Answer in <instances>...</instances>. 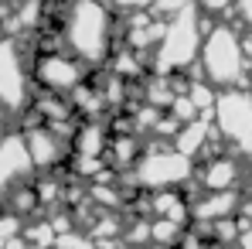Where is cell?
<instances>
[{"instance_id": "obj_1", "label": "cell", "mask_w": 252, "mask_h": 249, "mask_svg": "<svg viewBox=\"0 0 252 249\" xmlns=\"http://www.w3.org/2000/svg\"><path fill=\"white\" fill-rule=\"evenodd\" d=\"M113 7L106 0H68L62 14V38L85 65H102L113 55Z\"/></svg>"}, {"instance_id": "obj_2", "label": "cell", "mask_w": 252, "mask_h": 249, "mask_svg": "<svg viewBox=\"0 0 252 249\" xmlns=\"http://www.w3.org/2000/svg\"><path fill=\"white\" fill-rule=\"evenodd\" d=\"M201 14L205 10L194 0L184 10H177L174 17H167L164 38L150 58L154 75H177V72L191 69L194 58H201V44H205V31H208V28H201Z\"/></svg>"}, {"instance_id": "obj_3", "label": "cell", "mask_w": 252, "mask_h": 249, "mask_svg": "<svg viewBox=\"0 0 252 249\" xmlns=\"http://www.w3.org/2000/svg\"><path fill=\"white\" fill-rule=\"evenodd\" d=\"M198 62H201V75L215 89L246 85V72L252 65L246 48H242V35L232 24H211L205 31V44H201Z\"/></svg>"}, {"instance_id": "obj_4", "label": "cell", "mask_w": 252, "mask_h": 249, "mask_svg": "<svg viewBox=\"0 0 252 249\" xmlns=\"http://www.w3.org/2000/svg\"><path fill=\"white\" fill-rule=\"evenodd\" d=\"M194 178V161L174 147H157V150H147L136 167H133V181L136 188H147V191H164V188H181Z\"/></svg>"}, {"instance_id": "obj_5", "label": "cell", "mask_w": 252, "mask_h": 249, "mask_svg": "<svg viewBox=\"0 0 252 249\" xmlns=\"http://www.w3.org/2000/svg\"><path fill=\"white\" fill-rule=\"evenodd\" d=\"M211 123L221 133V140H228L232 147L252 150V92L242 89V85L218 89Z\"/></svg>"}, {"instance_id": "obj_6", "label": "cell", "mask_w": 252, "mask_h": 249, "mask_svg": "<svg viewBox=\"0 0 252 249\" xmlns=\"http://www.w3.org/2000/svg\"><path fill=\"white\" fill-rule=\"evenodd\" d=\"M31 75L44 92L72 96L82 82H89V65L72 51H38L34 65H31Z\"/></svg>"}, {"instance_id": "obj_7", "label": "cell", "mask_w": 252, "mask_h": 249, "mask_svg": "<svg viewBox=\"0 0 252 249\" xmlns=\"http://www.w3.org/2000/svg\"><path fill=\"white\" fill-rule=\"evenodd\" d=\"M0 106L10 113L28 106V69L14 38H0Z\"/></svg>"}, {"instance_id": "obj_8", "label": "cell", "mask_w": 252, "mask_h": 249, "mask_svg": "<svg viewBox=\"0 0 252 249\" xmlns=\"http://www.w3.org/2000/svg\"><path fill=\"white\" fill-rule=\"evenodd\" d=\"M34 171V161L28 154L24 133H7L0 143V195H10L17 184H24Z\"/></svg>"}, {"instance_id": "obj_9", "label": "cell", "mask_w": 252, "mask_h": 249, "mask_svg": "<svg viewBox=\"0 0 252 249\" xmlns=\"http://www.w3.org/2000/svg\"><path fill=\"white\" fill-rule=\"evenodd\" d=\"M24 143H28V154L38 171H55V167L65 161V143H72L68 137H58L51 126H31L24 130Z\"/></svg>"}, {"instance_id": "obj_10", "label": "cell", "mask_w": 252, "mask_h": 249, "mask_svg": "<svg viewBox=\"0 0 252 249\" xmlns=\"http://www.w3.org/2000/svg\"><path fill=\"white\" fill-rule=\"evenodd\" d=\"M201 184L205 191H235L239 178H242V167L235 157H225V154H211L208 161L201 164Z\"/></svg>"}, {"instance_id": "obj_11", "label": "cell", "mask_w": 252, "mask_h": 249, "mask_svg": "<svg viewBox=\"0 0 252 249\" xmlns=\"http://www.w3.org/2000/svg\"><path fill=\"white\" fill-rule=\"evenodd\" d=\"M150 218H170V222L188 225L191 222V198L181 195L177 188L150 191Z\"/></svg>"}, {"instance_id": "obj_12", "label": "cell", "mask_w": 252, "mask_h": 249, "mask_svg": "<svg viewBox=\"0 0 252 249\" xmlns=\"http://www.w3.org/2000/svg\"><path fill=\"white\" fill-rule=\"evenodd\" d=\"M109 147V137H106V126L99 120H82L75 126V137H72V154H82V157H102Z\"/></svg>"}, {"instance_id": "obj_13", "label": "cell", "mask_w": 252, "mask_h": 249, "mask_svg": "<svg viewBox=\"0 0 252 249\" xmlns=\"http://www.w3.org/2000/svg\"><path fill=\"white\" fill-rule=\"evenodd\" d=\"M106 154H109V161H113L109 167H116V171L136 167V161L143 157V150H140V137H136V133H120V137H109Z\"/></svg>"}, {"instance_id": "obj_14", "label": "cell", "mask_w": 252, "mask_h": 249, "mask_svg": "<svg viewBox=\"0 0 252 249\" xmlns=\"http://www.w3.org/2000/svg\"><path fill=\"white\" fill-rule=\"evenodd\" d=\"M140 55H143V51H133V48L116 51V55L109 58V75H116V79H123V82L140 79V72H143V65H147V62H140Z\"/></svg>"}, {"instance_id": "obj_15", "label": "cell", "mask_w": 252, "mask_h": 249, "mask_svg": "<svg viewBox=\"0 0 252 249\" xmlns=\"http://www.w3.org/2000/svg\"><path fill=\"white\" fill-rule=\"evenodd\" d=\"M184 232H188V225H181V222H170V218H154V246H177L181 239H184Z\"/></svg>"}, {"instance_id": "obj_16", "label": "cell", "mask_w": 252, "mask_h": 249, "mask_svg": "<svg viewBox=\"0 0 252 249\" xmlns=\"http://www.w3.org/2000/svg\"><path fill=\"white\" fill-rule=\"evenodd\" d=\"M113 10H129V14H136V10H150L154 7V0H106Z\"/></svg>"}, {"instance_id": "obj_17", "label": "cell", "mask_w": 252, "mask_h": 249, "mask_svg": "<svg viewBox=\"0 0 252 249\" xmlns=\"http://www.w3.org/2000/svg\"><path fill=\"white\" fill-rule=\"evenodd\" d=\"M174 249H208V246H205V236H198L194 229H188V232H184V239H181Z\"/></svg>"}, {"instance_id": "obj_18", "label": "cell", "mask_w": 252, "mask_h": 249, "mask_svg": "<svg viewBox=\"0 0 252 249\" xmlns=\"http://www.w3.org/2000/svg\"><path fill=\"white\" fill-rule=\"evenodd\" d=\"M235 0H198V7L205 10V14H221V10H228Z\"/></svg>"}, {"instance_id": "obj_19", "label": "cell", "mask_w": 252, "mask_h": 249, "mask_svg": "<svg viewBox=\"0 0 252 249\" xmlns=\"http://www.w3.org/2000/svg\"><path fill=\"white\" fill-rule=\"evenodd\" d=\"M235 10H239V17H242V24L252 31V0H235Z\"/></svg>"}, {"instance_id": "obj_20", "label": "cell", "mask_w": 252, "mask_h": 249, "mask_svg": "<svg viewBox=\"0 0 252 249\" xmlns=\"http://www.w3.org/2000/svg\"><path fill=\"white\" fill-rule=\"evenodd\" d=\"M239 249H252V225H242V232H239Z\"/></svg>"}, {"instance_id": "obj_21", "label": "cell", "mask_w": 252, "mask_h": 249, "mask_svg": "<svg viewBox=\"0 0 252 249\" xmlns=\"http://www.w3.org/2000/svg\"><path fill=\"white\" fill-rule=\"evenodd\" d=\"M208 249H232V246H221V243H211Z\"/></svg>"}, {"instance_id": "obj_22", "label": "cell", "mask_w": 252, "mask_h": 249, "mask_svg": "<svg viewBox=\"0 0 252 249\" xmlns=\"http://www.w3.org/2000/svg\"><path fill=\"white\" fill-rule=\"evenodd\" d=\"M3 137H7V133H3V120H0V143H3Z\"/></svg>"}, {"instance_id": "obj_23", "label": "cell", "mask_w": 252, "mask_h": 249, "mask_svg": "<svg viewBox=\"0 0 252 249\" xmlns=\"http://www.w3.org/2000/svg\"><path fill=\"white\" fill-rule=\"evenodd\" d=\"M147 249H170V246H147Z\"/></svg>"}]
</instances>
